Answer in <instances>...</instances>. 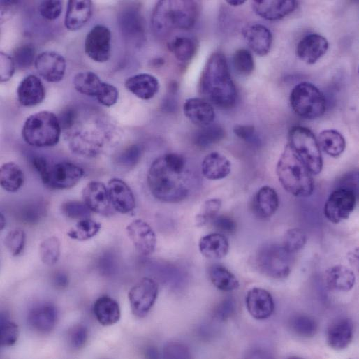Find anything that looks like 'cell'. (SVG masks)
I'll return each mask as SVG.
<instances>
[{"mask_svg": "<svg viewBox=\"0 0 359 359\" xmlns=\"http://www.w3.org/2000/svg\"><path fill=\"white\" fill-rule=\"evenodd\" d=\"M186 161L175 153L156 158L147 173V184L151 193L160 201L177 203L185 199L189 192V180L185 177Z\"/></svg>", "mask_w": 359, "mask_h": 359, "instance_id": "obj_1", "label": "cell"}, {"mask_svg": "<svg viewBox=\"0 0 359 359\" xmlns=\"http://www.w3.org/2000/svg\"><path fill=\"white\" fill-rule=\"evenodd\" d=\"M199 88L203 98L221 108L233 107L237 90L225 56L214 52L208 59L201 74Z\"/></svg>", "mask_w": 359, "mask_h": 359, "instance_id": "obj_2", "label": "cell"}, {"mask_svg": "<svg viewBox=\"0 0 359 359\" xmlns=\"http://www.w3.org/2000/svg\"><path fill=\"white\" fill-rule=\"evenodd\" d=\"M70 149L75 154L95 157L103 145L101 129L96 121L80 118L78 111L72 108L64 110L58 117Z\"/></svg>", "mask_w": 359, "mask_h": 359, "instance_id": "obj_3", "label": "cell"}, {"mask_svg": "<svg viewBox=\"0 0 359 359\" xmlns=\"http://www.w3.org/2000/svg\"><path fill=\"white\" fill-rule=\"evenodd\" d=\"M198 13V3L193 1H160L152 13V29L159 36H166L173 29H189L194 25Z\"/></svg>", "mask_w": 359, "mask_h": 359, "instance_id": "obj_4", "label": "cell"}, {"mask_svg": "<svg viewBox=\"0 0 359 359\" xmlns=\"http://www.w3.org/2000/svg\"><path fill=\"white\" fill-rule=\"evenodd\" d=\"M276 173L283 188L297 197L309 196L314 191L312 174L287 144L277 161Z\"/></svg>", "mask_w": 359, "mask_h": 359, "instance_id": "obj_5", "label": "cell"}, {"mask_svg": "<svg viewBox=\"0 0 359 359\" xmlns=\"http://www.w3.org/2000/svg\"><path fill=\"white\" fill-rule=\"evenodd\" d=\"M61 128L58 117L50 111H41L27 118L22 129L24 142L36 147L56 145L60 139Z\"/></svg>", "mask_w": 359, "mask_h": 359, "instance_id": "obj_6", "label": "cell"}, {"mask_svg": "<svg viewBox=\"0 0 359 359\" xmlns=\"http://www.w3.org/2000/svg\"><path fill=\"white\" fill-rule=\"evenodd\" d=\"M288 144L312 175L321 171L323 159L320 147L310 129L301 126H293L288 133Z\"/></svg>", "mask_w": 359, "mask_h": 359, "instance_id": "obj_7", "label": "cell"}, {"mask_svg": "<svg viewBox=\"0 0 359 359\" xmlns=\"http://www.w3.org/2000/svg\"><path fill=\"white\" fill-rule=\"evenodd\" d=\"M290 104L296 115L307 119H317L326 110V99L323 92L307 82L294 87L290 95Z\"/></svg>", "mask_w": 359, "mask_h": 359, "instance_id": "obj_8", "label": "cell"}, {"mask_svg": "<svg viewBox=\"0 0 359 359\" xmlns=\"http://www.w3.org/2000/svg\"><path fill=\"white\" fill-rule=\"evenodd\" d=\"M291 256L282 245L270 244L262 247L257 253L256 263L259 270L273 279H284L291 270Z\"/></svg>", "mask_w": 359, "mask_h": 359, "instance_id": "obj_9", "label": "cell"}, {"mask_svg": "<svg viewBox=\"0 0 359 359\" xmlns=\"http://www.w3.org/2000/svg\"><path fill=\"white\" fill-rule=\"evenodd\" d=\"M43 183L55 190L68 189L75 186L84 175L83 169L70 161L47 164L38 172Z\"/></svg>", "mask_w": 359, "mask_h": 359, "instance_id": "obj_10", "label": "cell"}, {"mask_svg": "<svg viewBox=\"0 0 359 359\" xmlns=\"http://www.w3.org/2000/svg\"><path fill=\"white\" fill-rule=\"evenodd\" d=\"M358 192L339 186L328 196L324 205V215L330 222L338 224L349 218L355 208Z\"/></svg>", "mask_w": 359, "mask_h": 359, "instance_id": "obj_11", "label": "cell"}, {"mask_svg": "<svg viewBox=\"0 0 359 359\" xmlns=\"http://www.w3.org/2000/svg\"><path fill=\"white\" fill-rule=\"evenodd\" d=\"M157 295L156 282L149 277L141 279L129 292L132 313L138 318L145 317L153 307Z\"/></svg>", "mask_w": 359, "mask_h": 359, "instance_id": "obj_12", "label": "cell"}, {"mask_svg": "<svg viewBox=\"0 0 359 359\" xmlns=\"http://www.w3.org/2000/svg\"><path fill=\"white\" fill-rule=\"evenodd\" d=\"M110 41L111 33L109 29L104 25H95L85 38V53L94 61L105 62L111 54Z\"/></svg>", "mask_w": 359, "mask_h": 359, "instance_id": "obj_13", "label": "cell"}, {"mask_svg": "<svg viewBox=\"0 0 359 359\" xmlns=\"http://www.w3.org/2000/svg\"><path fill=\"white\" fill-rule=\"evenodd\" d=\"M83 202L97 214L108 216L113 212L108 188L101 182L91 181L87 184L82 191Z\"/></svg>", "mask_w": 359, "mask_h": 359, "instance_id": "obj_14", "label": "cell"}, {"mask_svg": "<svg viewBox=\"0 0 359 359\" xmlns=\"http://www.w3.org/2000/svg\"><path fill=\"white\" fill-rule=\"evenodd\" d=\"M34 64L38 74L49 82H58L65 75V59L56 52H41L36 57Z\"/></svg>", "mask_w": 359, "mask_h": 359, "instance_id": "obj_15", "label": "cell"}, {"mask_svg": "<svg viewBox=\"0 0 359 359\" xmlns=\"http://www.w3.org/2000/svg\"><path fill=\"white\" fill-rule=\"evenodd\" d=\"M127 235L138 253L147 256L155 249L156 237L152 227L141 219H135L126 226Z\"/></svg>", "mask_w": 359, "mask_h": 359, "instance_id": "obj_16", "label": "cell"}, {"mask_svg": "<svg viewBox=\"0 0 359 359\" xmlns=\"http://www.w3.org/2000/svg\"><path fill=\"white\" fill-rule=\"evenodd\" d=\"M245 303L249 314L257 320L269 318L274 309L272 295L265 289L254 287L248 291Z\"/></svg>", "mask_w": 359, "mask_h": 359, "instance_id": "obj_17", "label": "cell"}, {"mask_svg": "<svg viewBox=\"0 0 359 359\" xmlns=\"http://www.w3.org/2000/svg\"><path fill=\"white\" fill-rule=\"evenodd\" d=\"M110 200L114 210L127 214L135 208V199L129 185L122 180L112 178L108 183Z\"/></svg>", "mask_w": 359, "mask_h": 359, "instance_id": "obj_18", "label": "cell"}, {"mask_svg": "<svg viewBox=\"0 0 359 359\" xmlns=\"http://www.w3.org/2000/svg\"><path fill=\"white\" fill-rule=\"evenodd\" d=\"M328 47L325 37L318 34H309L298 43L296 55L305 63L313 64L326 53Z\"/></svg>", "mask_w": 359, "mask_h": 359, "instance_id": "obj_19", "label": "cell"}, {"mask_svg": "<svg viewBox=\"0 0 359 359\" xmlns=\"http://www.w3.org/2000/svg\"><path fill=\"white\" fill-rule=\"evenodd\" d=\"M353 337V323L347 317L333 321L327 330L328 346L335 350H342L349 346Z\"/></svg>", "mask_w": 359, "mask_h": 359, "instance_id": "obj_20", "label": "cell"}, {"mask_svg": "<svg viewBox=\"0 0 359 359\" xmlns=\"http://www.w3.org/2000/svg\"><path fill=\"white\" fill-rule=\"evenodd\" d=\"M254 12L268 20H280L295 10L298 2L293 0H255L251 3Z\"/></svg>", "mask_w": 359, "mask_h": 359, "instance_id": "obj_21", "label": "cell"}, {"mask_svg": "<svg viewBox=\"0 0 359 359\" xmlns=\"http://www.w3.org/2000/svg\"><path fill=\"white\" fill-rule=\"evenodd\" d=\"M242 34L250 49L256 54H267L272 43V35L270 29L261 24H251L242 30Z\"/></svg>", "mask_w": 359, "mask_h": 359, "instance_id": "obj_22", "label": "cell"}, {"mask_svg": "<svg viewBox=\"0 0 359 359\" xmlns=\"http://www.w3.org/2000/svg\"><path fill=\"white\" fill-rule=\"evenodd\" d=\"M57 321V309L50 303L34 306L28 315L29 325L34 330L43 334L50 332L54 328Z\"/></svg>", "mask_w": 359, "mask_h": 359, "instance_id": "obj_23", "label": "cell"}, {"mask_svg": "<svg viewBox=\"0 0 359 359\" xmlns=\"http://www.w3.org/2000/svg\"><path fill=\"white\" fill-rule=\"evenodd\" d=\"M19 103L26 107L41 103L45 96V89L41 80L34 75L25 77L17 89Z\"/></svg>", "mask_w": 359, "mask_h": 359, "instance_id": "obj_24", "label": "cell"}, {"mask_svg": "<svg viewBox=\"0 0 359 359\" xmlns=\"http://www.w3.org/2000/svg\"><path fill=\"white\" fill-rule=\"evenodd\" d=\"M183 112L191 122L200 126L212 124L215 117L212 105L200 98L186 100L183 105Z\"/></svg>", "mask_w": 359, "mask_h": 359, "instance_id": "obj_25", "label": "cell"}, {"mask_svg": "<svg viewBox=\"0 0 359 359\" xmlns=\"http://www.w3.org/2000/svg\"><path fill=\"white\" fill-rule=\"evenodd\" d=\"M93 4L89 0H71L68 2L64 24L70 31L80 29L91 18Z\"/></svg>", "mask_w": 359, "mask_h": 359, "instance_id": "obj_26", "label": "cell"}, {"mask_svg": "<svg viewBox=\"0 0 359 359\" xmlns=\"http://www.w3.org/2000/svg\"><path fill=\"white\" fill-rule=\"evenodd\" d=\"M126 88L142 100L152 98L158 92L159 83L156 78L148 73H139L125 81Z\"/></svg>", "mask_w": 359, "mask_h": 359, "instance_id": "obj_27", "label": "cell"}, {"mask_svg": "<svg viewBox=\"0 0 359 359\" xmlns=\"http://www.w3.org/2000/svg\"><path fill=\"white\" fill-rule=\"evenodd\" d=\"M325 280L330 290L337 292H347L353 288L356 277L350 268L344 265H337L326 270Z\"/></svg>", "mask_w": 359, "mask_h": 359, "instance_id": "obj_28", "label": "cell"}, {"mask_svg": "<svg viewBox=\"0 0 359 359\" xmlns=\"http://www.w3.org/2000/svg\"><path fill=\"white\" fill-rule=\"evenodd\" d=\"M230 161L217 152L206 155L201 164L203 175L211 180L224 179L230 174Z\"/></svg>", "mask_w": 359, "mask_h": 359, "instance_id": "obj_29", "label": "cell"}, {"mask_svg": "<svg viewBox=\"0 0 359 359\" xmlns=\"http://www.w3.org/2000/svg\"><path fill=\"white\" fill-rule=\"evenodd\" d=\"M279 204V200L276 191L269 186L259 189L252 202L255 213L264 219L272 216L277 212Z\"/></svg>", "mask_w": 359, "mask_h": 359, "instance_id": "obj_30", "label": "cell"}, {"mask_svg": "<svg viewBox=\"0 0 359 359\" xmlns=\"http://www.w3.org/2000/svg\"><path fill=\"white\" fill-rule=\"evenodd\" d=\"M200 252L210 259L221 258L228 254L229 244L226 237L219 233H213L202 237L198 243Z\"/></svg>", "mask_w": 359, "mask_h": 359, "instance_id": "obj_31", "label": "cell"}, {"mask_svg": "<svg viewBox=\"0 0 359 359\" xmlns=\"http://www.w3.org/2000/svg\"><path fill=\"white\" fill-rule=\"evenodd\" d=\"M94 313L100 324L110 326L120 318L121 312L118 302L109 296H101L94 305Z\"/></svg>", "mask_w": 359, "mask_h": 359, "instance_id": "obj_32", "label": "cell"}, {"mask_svg": "<svg viewBox=\"0 0 359 359\" xmlns=\"http://www.w3.org/2000/svg\"><path fill=\"white\" fill-rule=\"evenodd\" d=\"M120 29L124 35L131 40H140L143 36L144 27L142 18L135 9L124 10L119 18Z\"/></svg>", "mask_w": 359, "mask_h": 359, "instance_id": "obj_33", "label": "cell"}, {"mask_svg": "<svg viewBox=\"0 0 359 359\" xmlns=\"http://www.w3.org/2000/svg\"><path fill=\"white\" fill-rule=\"evenodd\" d=\"M318 143L322 150L332 157L340 156L346 147L344 138L335 129L322 131L318 135Z\"/></svg>", "mask_w": 359, "mask_h": 359, "instance_id": "obj_34", "label": "cell"}, {"mask_svg": "<svg viewBox=\"0 0 359 359\" xmlns=\"http://www.w3.org/2000/svg\"><path fill=\"white\" fill-rule=\"evenodd\" d=\"M0 182L1 187L5 191L16 192L24 183V173L15 163H6L1 167Z\"/></svg>", "mask_w": 359, "mask_h": 359, "instance_id": "obj_35", "label": "cell"}, {"mask_svg": "<svg viewBox=\"0 0 359 359\" xmlns=\"http://www.w3.org/2000/svg\"><path fill=\"white\" fill-rule=\"evenodd\" d=\"M209 277L212 284L221 291H232L240 286L236 277L222 265H212L209 270Z\"/></svg>", "mask_w": 359, "mask_h": 359, "instance_id": "obj_36", "label": "cell"}, {"mask_svg": "<svg viewBox=\"0 0 359 359\" xmlns=\"http://www.w3.org/2000/svg\"><path fill=\"white\" fill-rule=\"evenodd\" d=\"M102 82L92 71L79 72L73 79L75 89L80 94L89 96H96Z\"/></svg>", "mask_w": 359, "mask_h": 359, "instance_id": "obj_37", "label": "cell"}, {"mask_svg": "<svg viewBox=\"0 0 359 359\" xmlns=\"http://www.w3.org/2000/svg\"><path fill=\"white\" fill-rule=\"evenodd\" d=\"M225 136L224 129L217 124L201 126L193 135V142L199 147H207L220 142Z\"/></svg>", "mask_w": 359, "mask_h": 359, "instance_id": "obj_38", "label": "cell"}, {"mask_svg": "<svg viewBox=\"0 0 359 359\" xmlns=\"http://www.w3.org/2000/svg\"><path fill=\"white\" fill-rule=\"evenodd\" d=\"M169 49L178 61L186 62L195 55L196 43L190 38L179 36L170 42Z\"/></svg>", "mask_w": 359, "mask_h": 359, "instance_id": "obj_39", "label": "cell"}, {"mask_svg": "<svg viewBox=\"0 0 359 359\" xmlns=\"http://www.w3.org/2000/svg\"><path fill=\"white\" fill-rule=\"evenodd\" d=\"M101 225L90 218L79 220L75 226L71 228L67 235L73 240L84 241L95 236L100 230Z\"/></svg>", "mask_w": 359, "mask_h": 359, "instance_id": "obj_40", "label": "cell"}, {"mask_svg": "<svg viewBox=\"0 0 359 359\" xmlns=\"http://www.w3.org/2000/svg\"><path fill=\"white\" fill-rule=\"evenodd\" d=\"M289 325L292 332L302 337H312L318 330L316 321L306 314L293 316L290 319Z\"/></svg>", "mask_w": 359, "mask_h": 359, "instance_id": "obj_41", "label": "cell"}, {"mask_svg": "<svg viewBox=\"0 0 359 359\" xmlns=\"http://www.w3.org/2000/svg\"><path fill=\"white\" fill-rule=\"evenodd\" d=\"M40 257L46 265L55 264L60 256V241L58 237L52 236L44 240L39 247Z\"/></svg>", "mask_w": 359, "mask_h": 359, "instance_id": "obj_42", "label": "cell"}, {"mask_svg": "<svg viewBox=\"0 0 359 359\" xmlns=\"http://www.w3.org/2000/svg\"><path fill=\"white\" fill-rule=\"evenodd\" d=\"M306 242L307 236L304 231L294 228L286 232L281 245L287 252L293 254L302 249Z\"/></svg>", "mask_w": 359, "mask_h": 359, "instance_id": "obj_43", "label": "cell"}, {"mask_svg": "<svg viewBox=\"0 0 359 359\" xmlns=\"http://www.w3.org/2000/svg\"><path fill=\"white\" fill-rule=\"evenodd\" d=\"M235 70L242 75H249L254 69V61L251 53L246 49L236 50L233 56Z\"/></svg>", "mask_w": 359, "mask_h": 359, "instance_id": "obj_44", "label": "cell"}, {"mask_svg": "<svg viewBox=\"0 0 359 359\" xmlns=\"http://www.w3.org/2000/svg\"><path fill=\"white\" fill-rule=\"evenodd\" d=\"M221 207V200L219 198H212L204 202L200 212L196 216L195 223L198 227L206 225L217 215Z\"/></svg>", "mask_w": 359, "mask_h": 359, "instance_id": "obj_45", "label": "cell"}, {"mask_svg": "<svg viewBox=\"0 0 359 359\" xmlns=\"http://www.w3.org/2000/svg\"><path fill=\"white\" fill-rule=\"evenodd\" d=\"M18 326L10 321L7 316H1V337L0 344L2 346H11L15 344L18 338Z\"/></svg>", "mask_w": 359, "mask_h": 359, "instance_id": "obj_46", "label": "cell"}, {"mask_svg": "<svg viewBox=\"0 0 359 359\" xmlns=\"http://www.w3.org/2000/svg\"><path fill=\"white\" fill-rule=\"evenodd\" d=\"M63 214L72 219H84L90 217L91 210L84 202L78 200H68L61 205Z\"/></svg>", "mask_w": 359, "mask_h": 359, "instance_id": "obj_47", "label": "cell"}, {"mask_svg": "<svg viewBox=\"0 0 359 359\" xmlns=\"http://www.w3.org/2000/svg\"><path fill=\"white\" fill-rule=\"evenodd\" d=\"M25 240L24 231L21 228H15L6 235L4 244L13 256H17L24 250Z\"/></svg>", "mask_w": 359, "mask_h": 359, "instance_id": "obj_48", "label": "cell"}, {"mask_svg": "<svg viewBox=\"0 0 359 359\" xmlns=\"http://www.w3.org/2000/svg\"><path fill=\"white\" fill-rule=\"evenodd\" d=\"M88 337L87 330L82 325H75L68 332L67 340L68 346L73 350H79L84 347Z\"/></svg>", "mask_w": 359, "mask_h": 359, "instance_id": "obj_49", "label": "cell"}, {"mask_svg": "<svg viewBox=\"0 0 359 359\" xmlns=\"http://www.w3.org/2000/svg\"><path fill=\"white\" fill-rule=\"evenodd\" d=\"M35 59V48L30 44L19 47L14 52L13 60L19 68L29 67Z\"/></svg>", "mask_w": 359, "mask_h": 359, "instance_id": "obj_50", "label": "cell"}, {"mask_svg": "<svg viewBox=\"0 0 359 359\" xmlns=\"http://www.w3.org/2000/svg\"><path fill=\"white\" fill-rule=\"evenodd\" d=\"M141 156V147L137 145H132L120 154L117 161L122 167L132 168L140 161Z\"/></svg>", "mask_w": 359, "mask_h": 359, "instance_id": "obj_51", "label": "cell"}, {"mask_svg": "<svg viewBox=\"0 0 359 359\" xmlns=\"http://www.w3.org/2000/svg\"><path fill=\"white\" fill-rule=\"evenodd\" d=\"M119 97L117 89L112 85L102 82L96 95L98 102L104 106L110 107L115 105Z\"/></svg>", "mask_w": 359, "mask_h": 359, "instance_id": "obj_52", "label": "cell"}, {"mask_svg": "<svg viewBox=\"0 0 359 359\" xmlns=\"http://www.w3.org/2000/svg\"><path fill=\"white\" fill-rule=\"evenodd\" d=\"M38 10L43 17L53 20L60 15L62 10V3L58 0H47L41 2Z\"/></svg>", "mask_w": 359, "mask_h": 359, "instance_id": "obj_53", "label": "cell"}, {"mask_svg": "<svg viewBox=\"0 0 359 359\" xmlns=\"http://www.w3.org/2000/svg\"><path fill=\"white\" fill-rule=\"evenodd\" d=\"M214 228L223 235L233 234L237 228L235 221L228 215H217L212 219Z\"/></svg>", "mask_w": 359, "mask_h": 359, "instance_id": "obj_54", "label": "cell"}, {"mask_svg": "<svg viewBox=\"0 0 359 359\" xmlns=\"http://www.w3.org/2000/svg\"><path fill=\"white\" fill-rule=\"evenodd\" d=\"M236 304L233 298H226L218 304L214 312V317L225 321L231 317L235 311Z\"/></svg>", "mask_w": 359, "mask_h": 359, "instance_id": "obj_55", "label": "cell"}, {"mask_svg": "<svg viewBox=\"0 0 359 359\" xmlns=\"http://www.w3.org/2000/svg\"><path fill=\"white\" fill-rule=\"evenodd\" d=\"M15 71V61L8 54L1 52V82H6L13 76Z\"/></svg>", "mask_w": 359, "mask_h": 359, "instance_id": "obj_56", "label": "cell"}, {"mask_svg": "<svg viewBox=\"0 0 359 359\" xmlns=\"http://www.w3.org/2000/svg\"><path fill=\"white\" fill-rule=\"evenodd\" d=\"M233 132L237 138L245 142L253 143L256 141L254 126L237 124L233 128Z\"/></svg>", "mask_w": 359, "mask_h": 359, "instance_id": "obj_57", "label": "cell"}, {"mask_svg": "<svg viewBox=\"0 0 359 359\" xmlns=\"http://www.w3.org/2000/svg\"><path fill=\"white\" fill-rule=\"evenodd\" d=\"M166 358H189L188 349L182 345L171 344L164 349Z\"/></svg>", "mask_w": 359, "mask_h": 359, "instance_id": "obj_58", "label": "cell"}, {"mask_svg": "<svg viewBox=\"0 0 359 359\" xmlns=\"http://www.w3.org/2000/svg\"><path fill=\"white\" fill-rule=\"evenodd\" d=\"M52 282L56 288L63 289L68 285L69 279L66 274L59 271L54 274L52 278Z\"/></svg>", "mask_w": 359, "mask_h": 359, "instance_id": "obj_59", "label": "cell"}, {"mask_svg": "<svg viewBox=\"0 0 359 359\" xmlns=\"http://www.w3.org/2000/svg\"><path fill=\"white\" fill-rule=\"evenodd\" d=\"M245 2L244 0H228L226 3L233 6H241Z\"/></svg>", "mask_w": 359, "mask_h": 359, "instance_id": "obj_60", "label": "cell"}, {"mask_svg": "<svg viewBox=\"0 0 359 359\" xmlns=\"http://www.w3.org/2000/svg\"><path fill=\"white\" fill-rule=\"evenodd\" d=\"M0 221H1V230L3 229L4 226H6V219L4 217V216L3 215V214H1L0 215Z\"/></svg>", "mask_w": 359, "mask_h": 359, "instance_id": "obj_61", "label": "cell"}]
</instances>
